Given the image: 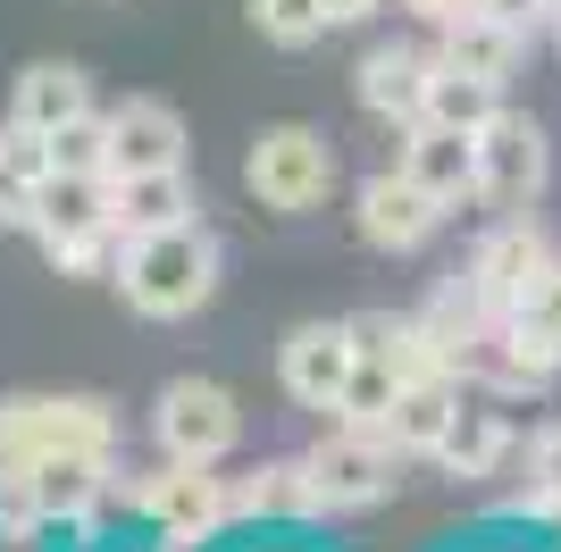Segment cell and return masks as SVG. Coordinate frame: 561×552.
Returning <instances> with one entry per match:
<instances>
[{"label": "cell", "mask_w": 561, "mask_h": 552, "mask_svg": "<svg viewBox=\"0 0 561 552\" xmlns=\"http://www.w3.org/2000/svg\"><path fill=\"white\" fill-rule=\"evenodd\" d=\"M545 268H553V243H545L528 218H512V227H494L486 243H478V260H469V285L486 294L494 319H512L519 301L545 285Z\"/></svg>", "instance_id": "9c48e42d"}, {"label": "cell", "mask_w": 561, "mask_h": 552, "mask_svg": "<svg viewBox=\"0 0 561 552\" xmlns=\"http://www.w3.org/2000/svg\"><path fill=\"white\" fill-rule=\"evenodd\" d=\"M537 503H545V510H561V427L537 444Z\"/></svg>", "instance_id": "f1b7e54d"}, {"label": "cell", "mask_w": 561, "mask_h": 552, "mask_svg": "<svg viewBox=\"0 0 561 552\" xmlns=\"http://www.w3.org/2000/svg\"><path fill=\"white\" fill-rule=\"evenodd\" d=\"M310 485H319V510H369L394 494V436H369V427H335V436L310 444Z\"/></svg>", "instance_id": "277c9868"}, {"label": "cell", "mask_w": 561, "mask_h": 552, "mask_svg": "<svg viewBox=\"0 0 561 552\" xmlns=\"http://www.w3.org/2000/svg\"><path fill=\"white\" fill-rule=\"evenodd\" d=\"M360 110L369 117H394V126H420L427 117V84H436V43H377L369 59H360Z\"/></svg>", "instance_id": "8fae6325"}, {"label": "cell", "mask_w": 561, "mask_h": 552, "mask_svg": "<svg viewBox=\"0 0 561 552\" xmlns=\"http://www.w3.org/2000/svg\"><path fill=\"white\" fill-rule=\"evenodd\" d=\"M553 34H561V18H553Z\"/></svg>", "instance_id": "d6a6232c"}, {"label": "cell", "mask_w": 561, "mask_h": 552, "mask_svg": "<svg viewBox=\"0 0 561 552\" xmlns=\"http://www.w3.org/2000/svg\"><path fill=\"white\" fill-rule=\"evenodd\" d=\"M519 50H528V34H519V25H503V18H486V9H469V18H453L445 34H436V59H445V68L494 76V84L519 68Z\"/></svg>", "instance_id": "ac0fdd59"}, {"label": "cell", "mask_w": 561, "mask_h": 552, "mask_svg": "<svg viewBox=\"0 0 561 552\" xmlns=\"http://www.w3.org/2000/svg\"><path fill=\"white\" fill-rule=\"evenodd\" d=\"M50 160L59 176H110V117H76L50 135Z\"/></svg>", "instance_id": "484cf974"}, {"label": "cell", "mask_w": 561, "mask_h": 552, "mask_svg": "<svg viewBox=\"0 0 561 552\" xmlns=\"http://www.w3.org/2000/svg\"><path fill=\"white\" fill-rule=\"evenodd\" d=\"M537 193H545V126L503 110L494 126H478V202L528 209Z\"/></svg>", "instance_id": "8992f818"}, {"label": "cell", "mask_w": 561, "mask_h": 552, "mask_svg": "<svg viewBox=\"0 0 561 552\" xmlns=\"http://www.w3.org/2000/svg\"><path fill=\"white\" fill-rule=\"evenodd\" d=\"M227 478H210L202 460H168L160 478L142 485V510H151V528L168 536V544H202V536L227 519Z\"/></svg>", "instance_id": "30bf717a"}, {"label": "cell", "mask_w": 561, "mask_h": 552, "mask_svg": "<svg viewBox=\"0 0 561 552\" xmlns=\"http://www.w3.org/2000/svg\"><path fill=\"white\" fill-rule=\"evenodd\" d=\"M461 368H427V377H402V402H394V452H427L436 460V444H445V427L461 418Z\"/></svg>", "instance_id": "9a60e30c"}, {"label": "cell", "mask_w": 561, "mask_h": 552, "mask_svg": "<svg viewBox=\"0 0 561 552\" xmlns=\"http://www.w3.org/2000/svg\"><path fill=\"white\" fill-rule=\"evenodd\" d=\"M9 117H18V126H34V135H59V126H76V117H93V76L68 68V59H43V68L18 76Z\"/></svg>", "instance_id": "2e32d148"}, {"label": "cell", "mask_w": 561, "mask_h": 552, "mask_svg": "<svg viewBox=\"0 0 561 552\" xmlns=\"http://www.w3.org/2000/svg\"><path fill=\"white\" fill-rule=\"evenodd\" d=\"M360 18H377V0H328V25H360Z\"/></svg>", "instance_id": "1f68e13d"}, {"label": "cell", "mask_w": 561, "mask_h": 552, "mask_svg": "<svg viewBox=\"0 0 561 552\" xmlns=\"http://www.w3.org/2000/svg\"><path fill=\"white\" fill-rule=\"evenodd\" d=\"M151 427H160L168 460H202V469H218V460L234 452V436H243V411H234V393L210 386V377H176V386L160 393Z\"/></svg>", "instance_id": "5b68a950"}, {"label": "cell", "mask_w": 561, "mask_h": 552, "mask_svg": "<svg viewBox=\"0 0 561 552\" xmlns=\"http://www.w3.org/2000/svg\"><path fill=\"white\" fill-rule=\"evenodd\" d=\"M110 193H117V227L126 234H160V227H185L193 209V184H185V168H142V176H110Z\"/></svg>", "instance_id": "e0dca14e"}, {"label": "cell", "mask_w": 561, "mask_h": 552, "mask_svg": "<svg viewBox=\"0 0 561 552\" xmlns=\"http://www.w3.org/2000/svg\"><path fill=\"white\" fill-rule=\"evenodd\" d=\"M360 243L369 252H420L427 234H436V218H445V202L427 193L411 168H386V176H369L360 184Z\"/></svg>", "instance_id": "ba28073f"}, {"label": "cell", "mask_w": 561, "mask_h": 552, "mask_svg": "<svg viewBox=\"0 0 561 552\" xmlns=\"http://www.w3.org/2000/svg\"><path fill=\"white\" fill-rule=\"evenodd\" d=\"M402 168L436 193V202H469L478 193V135H461V126H436V117H420L411 135H402Z\"/></svg>", "instance_id": "5bb4252c"}, {"label": "cell", "mask_w": 561, "mask_h": 552, "mask_svg": "<svg viewBox=\"0 0 561 552\" xmlns=\"http://www.w3.org/2000/svg\"><path fill=\"white\" fill-rule=\"evenodd\" d=\"M34 202H43V184L18 176V168H0V227H34Z\"/></svg>", "instance_id": "4316f807"}, {"label": "cell", "mask_w": 561, "mask_h": 552, "mask_svg": "<svg viewBox=\"0 0 561 552\" xmlns=\"http://www.w3.org/2000/svg\"><path fill=\"white\" fill-rule=\"evenodd\" d=\"M486 18H503V25H519V34H537L545 18H553V0H478Z\"/></svg>", "instance_id": "f546056e"}, {"label": "cell", "mask_w": 561, "mask_h": 552, "mask_svg": "<svg viewBox=\"0 0 561 552\" xmlns=\"http://www.w3.org/2000/svg\"><path fill=\"white\" fill-rule=\"evenodd\" d=\"M352 368H360V344H352V319H319V326H294L285 335V393L302 402V411H335L352 386Z\"/></svg>", "instance_id": "52a82bcc"}, {"label": "cell", "mask_w": 561, "mask_h": 552, "mask_svg": "<svg viewBox=\"0 0 561 552\" xmlns=\"http://www.w3.org/2000/svg\"><path fill=\"white\" fill-rule=\"evenodd\" d=\"M427 117H436V126H461V135H478V126H494V117H503V84H494V76H469V68H445V59H436Z\"/></svg>", "instance_id": "44dd1931"}, {"label": "cell", "mask_w": 561, "mask_h": 552, "mask_svg": "<svg viewBox=\"0 0 561 552\" xmlns=\"http://www.w3.org/2000/svg\"><path fill=\"white\" fill-rule=\"evenodd\" d=\"M243 510H260V519H302V510H319V485H310V460H260L252 485L234 494Z\"/></svg>", "instance_id": "7402d4cb"}, {"label": "cell", "mask_w": 561, "mask_h": 552, "mask_svg": "<svg viewBox=\"0 0 561 552\" xmlns=\"http://www.w3.org/2000/svg\"><path fill=\"white\" fill-rule=\"evenodd\" d=\"M394 402H402V368H386V360H369V352H360V368H352V386H344V402H335V418H344V427L386 436V427H394Z\"/></svg>", "instance_id": "603a6c76"}, {"label": "cell", "mask_w": 561, "mask_h": 552, "mask_svg": "<svg viewBox=\"0 0 561 552\" xmlns=\"http://www.w3.org/2000/svg\"><path fill=\"white\" fill-rule=\"evenodd\" d=\"M512 319H528V326H545V335H561V260L545 268V285H537L528 301H519Z\"/></svg>", "instance_id": "83f0119b"}, {"label": "cell", "mask_w": 561, "mask_h": 552, "mask_svg": "<svg viewBox=\"0 0 561 552\" xmlns=\"http://www.w3.org/2000/svg\"><path fill=\"white\" fill-rule=\"evenodd\" d=\"M243 184L260 209H310L335 184V142L319 126H260L243 151Z\"/></svg>", "instance_id": "3957f363"}, {"label": "cell", "mask_w": 561, "mask_h": 552, "mask_svg": "<svg viewBox=\"0 0 561 552\" xmlns=\"http://www.w3.org/2000/svg\"><path fill=\"white\" fill-rule=\"evenodd\" d=\"M101 478H110V452H43L34 460L43 519H84V510L101 503Z\"/></svg>", "instance_id": "d6986e66"}, {"label": "cell", "mask_w": 561, "mask_h": 552, "mask_svg": "<svg viewBox=\"0 0 561 552\" xmlns=\"http://www.w3.org/2000/svg\"><path fill=\"white\" fill-rule=\"evenodd\" d=\"M110 227H117L110 176H43V202H34V234H43V252H68V243L110 234Z\"/></svg>", "instance_id": "4fadbf2b"}, {"label": "cell", "mask_w": 561, "mask_h": 552, "mask_svg": "<svg viewBox=\"0 0 561 552\" xmlns=\"http://www.w3.org/2000/svg\"><path fill=\"white\" fill-rule=\"evenodd\" d=\"M117 294H126L135 319H193V310L218 294V234L202 227V218L135 234V252L117 268Z\"/></svg>", "instance_id": "6da1fadb"}, {"label": "cell", "mask_w": 561, "mask_h": 552, "mask_svg": "<svg viewBox=\"0 0 561 552\" xmlns=\"http://www.w3.org/2000/svg\"><path fill=\"white\" fill-rule=\"evenodd\" d=\"M402 9H411V18H427L436 34H445V25H453V18H469L478 0H402Z\"/></svg>", "instance_id": "4dcf8cb0"}, {"label": "cell", "mask_w": 561, "mask_h": 552, "mask_svg": "<svg viewBox=\"0 0 561 552\" xmlns=\"http://www.w3.org/2000/svg\"><path fill=\"white\" fill-rule=\"evenodd\" d=\"M142 168H185V117L151 92L110 110V176H142Z\"/></svg>", "instance_id": "7c38bea8"}, {"label": "cell", "mask_w": 561, "mask_h": 552, "mask_svg": "<svg viewBox=\"0 0 561 552\" xmlns=\"http://www.w3.org/2000/svg\"><path fill=\"white\" fill-rule=\"evenodd\" d=\"M503 452H512V436H503V411H486V402H461V418H453L445 444H436L445 478H494Z\"/></svg>", "instance_id": "ffe728a7"}, {"label": "cell", "mask_w": 561, "mask_h": 552, "mask_svg": "<svg viewBox=\"0 0 561 552\" xmlns=\"http://www.w3.org/2000/svg\"><path fill=\"white\" fill-rule=\"evenodd\" d=\"M43 528V485H34V460L0 452V536H34Z\"/></svg>", "instance_id": "d4e9b609"}, {"label": "cell", "mask_w": 561, "mask_h": 552, "mask_svg": "<svg viewBox=\"0 0 561 552\" xmlns=\"http://www.w3.org/2000/svg\"><path fill=\"white\" fill-rule=\"evenodd\" d=\"M117 418L93 393H9L0 402V452L43 460V452H110Z\"/></svg>", "instance_id": "7a4b0ae2"}, {"label": "cell", "mask_w": 561, "mask_h": 552, "mask_svg": "<svg viewBox=\"0 0 561 552\" xmlns=\"http://www.w3.org/2000/svg\"><path fill=\"white\" fill-rule=\"evenodd\" d=\"M252 25L277 50H310L328 34V0H252Z\"/></svg>", "instance_id": "cb8c5ba5"}]
</instances>
